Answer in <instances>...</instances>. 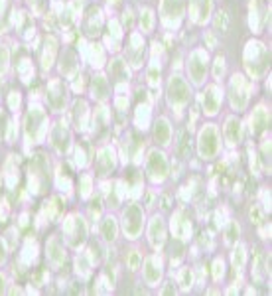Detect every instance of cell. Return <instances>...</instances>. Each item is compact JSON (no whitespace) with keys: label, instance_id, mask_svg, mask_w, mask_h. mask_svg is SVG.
<instances>
[{"label":"cell","instance_id":"6da1fadb","mask_svg":"<svg viewBox=\"0 0 272 296\" xmlns=\"http://www.w3.org/2000/svg\"><path fill=\"white\" fill-rule=\"evenodd\" d=\"M245 62H247V67L251 71V75L258 77L262 75L266 69H268V62H270V53L266 51V48L262 44H249L247 46V53H245Z\"/></svg>","mask_w":272,"mask_h":296},{"label":"cell","instance_id":"7a4b0ae2","mask_svg":"<svg viewBox=\"0 0 272 296\" xmlns=\"http://www.w3.org/2000/svg\"><path fill=\"white\" fill-rule=\"evenodd\" d=\"M49 184V172H48V162L44 156H36L30 162V192L36 196L44 194Z\"/></svg>","mask_w":272,"mask_h":296},{"label":"cell","instance_id":"3957f363","mask_svg":"<svg viewBox=\"0 0 272 296\" xmlns=\"http://www.w3.org/2000/svg\"><path fill=\"white\" fill-rule=\"evenodd\" d=\"M123 227L128 239H136L144 227V212L138 203H130L123 214Z\"/></svg>","mask_w":272,"mask_h":296},{"label":"cell","instance_id":"277c9868","mask_svg":"<svg viewBox=\"0 0 272 296\" xmlns=\"http://www.w3.org/2000/svg\"><path fill=\"white\" fill-rule=\"evenodd\" d=\"M219 152V132L215 125H205L199 132V154L203 160L215 158Z\"/></svg>","mask_w":272,"mask_h":296},{"label":"cell","instance_id":"5b68a950","mask_svg":"<svg viewBox=\"0 0 272 296\" xmlns=\"http://www.w3.org/2000/svg\"><path fill=\"white\" fill-rule=\"evenodd\" d=\"M249 89L251 85L245 81V77L235 75L233 83H231V103L237 111H243L249 103Z\"/></svg>","mask_w":272,"mask_h":296},{"label":"cell","instance_id":"8992f818","mask_svg":"<svg viewBox=\"0 0 272 296\" xmlns=\"http://www.w3.org/2000/svg\"><path fill=\"white\" fill-rule=\"evenodd\" d=\"M65 235H67V241L71 243V247H81L85 243V237H87V225L85 219L79 215H73L67 223H65Z\"/></svg>","mask_w":272,"mask_h":296},{"label":"cell","instance_id":"52a82bcc","mask_svg":"<svg viewBox=\"0 0 272 296\" xmlns=\"http://www.w3.org/2000/svg\"><path fill=\"white\" fill-rule=\"evenodd\" d=\"M168 95H170V103L176 107H184L190 101V89L186 85V81L181 77H172L170 85H168Z\"/></svg>","mask_w":272,"mask_h":296},{"label":"cell","instance_id":"ba28073f","mask_svg":"<svg viewBox=\"0 0 272 296\" xmlns=\"http://www.w3.org/2000/svg\"><path fill=\"white\" fill-rule=\"evenodd\" d=\"M148 174L154 182H164L168 176V162L166 156L158 150H152L148 156Z\"/></svg>","mask_w":272,"mask_h":296},{"label":"cell","instance_id":"9c48e42d","mask_svg":"<svg viewBox=\"0 0 272 296\" xmlns=\"http://www.w3.org/2000/svg\"><path fill=\"white\" fill-rule=\"evenodd\" d=\"M172 231H174V235L177 237V239H181V241H186V239H190V237H192L193 227H192V219L186 214V210H177L174 214V217H172Z\"/></svg>","mask_w":272,"mask_h":296},{"label":"cell","instance_id":"30bf717a","mask_svg":"<svg viewBox=\"0 0 272 296\" xmlns=\"http://www.w3.org/2000/svg\"><path fill=\"white\" fill-rule=\"evenodd\" d=\"M188 69H190V75H192V79H193L195 83H201V81H203L205 71H207V55H205V51L197 49V51L192 53Z\"/></svg>","mask_w":272,"mask_h":296},{"label":"cell","instance_id":"8fae6325","mask_svg":"<svg viewBox=\"0 0 272 296\" xmlns=\"http://www.w3.org/2000/svg\"><path fill=\"white\" fill-rule=\"evenodd\" d=\"M44 125V113L36 107V109H30L28 116H26V136L28 140H36L40 131Z\"/></svg>","mask_w":272,"mask_h":296},{"label":"cell","instance_id":"7c38bea8","mask_svg":"<svg viewBox=\"0 0 272 296\" xmlns=\"http://www.w3.org/2000/svg\"><path fill=\"white\" fill-rule=\"evenodd\" d=\"M162 277V263L158 257H150L146 261V269H144V280L148 286H156Z\"/></svg>","mask_w":272,"mask_h":296},{"label":"cell","instance_id":"4fadbf2b","mask_svg":"<svg viewBox=\"0 0 272 296\" xmlns=\"http://www.w3.org/2000/svg\"><path fill=\"white\" fill-rule=\"evenodd\" d=\"M219 107H221V91H219V87L211 85L203 93V109L207 115H215Z\"/></svg>","mask_w":272,"mask_h":296},{"label":"cell","instance_id":"5bb4252c","mask_svg":"<svg viewBox=\"0 0 272 296\" xmlns=\"http://www.w3.org/2000/svg\"><path fill=\"white\" fill-rule=\"evenodd\" d=\"M48 261L53 266H59L65 261V251H64V245H62V241H59L57 235H53L48 241Z\"/></svg>","mask_w":272,"mask_h":296},{"label":"cell","instance_id":"9a60e30c","mask_svg":"<svg viewBox=\"0 0 272 296\" xmlns=\"http://www.w3.org/2000/svg\"><path fill=\"white\" fill-rule=\"evenodd\" d=\"M166 241V227L162 217H154L150 223V243L152 247H162V243Z\"/></svg>","mask_w":272,"mask_h":296},{"label":"cell","instance_id":"2e32d148","mask_svg":"<svg viewBox=\"0 0 272 296\" xmlns=\"http://www.w3.org/2000/svg\"><path fill=\"white\" fill-rule=\"evenodd\" d=\"M181 0H162V16L166 22H177L181 18Z\"/></svg>","mask_w":272,"mask_h":296},{"label":"cell","instance_id":"e0dca14e","mask_svg":"<svg viewBox=\"0 0 272 296\" xmlns=\"http://www.w3.org/2000/svg\"><path fill=\"white\" fill-rule=\"evenodd\" d=\"M251 129H253V132L255 134H258V132H262L268 125H270V113L264 109V107H258L255 113H253V118H251Z\"/></svg>","mask_w":272,"mask_h":296},{"label":"cell","instance_id":"ac0fdd59","mask_svg":"<svg viewBox=\"0 0 272 296\" xmlns=\"http://www.w3.org/2000/svg\"><path fill=\"white\" fill-rule=\"evenodd\" d=\"M112 170H114V154H112L111 148H105L97 158V172L101 176H109Z\"/></svg>","mask_w":272,"mask_h":296},{"label":"cell","instance_id":"d6986e66","mask_svg":"<svg viewBox=\"0 0 272 296\" xmlns=\"http://www.w3.org/2000/svg\"><path fill=\"white\" fill-rule=\"evenodd\" d=\"M266 275H270V261H268V264H266V257L258 251L256 255H255V264H253V279L255 280H262Z\"/></svg>","mask_w":272,"mask_h":296},{"label":"cell","instance_id":"ffe728a7","mask_svg":"<svg viewBox=\"0 0 272 296\" xmlns=\"http://www.w3.org/2000/svg\"><path fill=\"white\" fill-rule=\"evenodd\" d=\"M48 101L53 109H59L65 103V89L62 83H51L49 91H48Z\"/></svg>","mask_w":272,"mask_h":296},{"label":"cell","instance_id":"44dd1931","mask_svg":"<svg viewBox=\"0 0 272 296\" xmlns=\"http://www.w3.org/2000/svg\"><path fill=\"white\" fill-rule=\"evenodd\" d=\"M192 10L197 22H205L211 10V0H192Z\"/></svg>","mask_w":272,"mask_h":296},{"label":"cell","instance_id":"7402d4cb","mask_svg":"<svg viewBox=\"0 0 272 296\" xmlns=\"http://www.w3.org/2000/svg\"><path fill=\"white\" fill-rule=\"evenodd\" d=\"M225 134H227V140H229L231 144H239V142H240L243 131H240V123L237 121V118H229V121H227Z\"/></svg>","mask_w":272,"mask_h":296},{"label":"cell","instance_id":"603a6c76","mask_svg":"<svg viewBox=\"0 0 272 296\" xmlns=\"http://www.w3.org/2000/svg\"><path fill=\"white\" fill-rule=\"evenodd\" d=\"M53 144L59 152H65L69 148V134L62 125H57V129L53 131Z\"/></svg>","mask_w":272,"mask_h":296},{"label":"cell","instance_id":"cb8c5ba5","mask_svg":"<svg viewBox=\"0 0 272 296\" xmlns=\"http://www.w3.org/2000/svg\"><path fill=\"white\" fill-rule=\"evenodd\" d=\"M170 123L166 121V118H160V121L156 123V131H154V138L160 142V144H168L170 142Z\"/></svg>","mask_w":272,"mask_h":296},{"label":"cell","instance_id":"d4e9b609","mask_svg":"<svg viewBox=\"0 0 272 296\" xmlns=\"http://www.w3.org/2000/svg\"><path fill=\"white\" fill-rule=\"evenodd\" d=\"M245 261H247V249H245V245H237L235 251H233V269H235V273L243 271Z\"/></svg>","mask_w":272,"mask_h":296},{"label":"cell","instance_id":"484cf974","mask_svg":"<svg viewBox=\"0 0 272 296\" xmlns=\"http://www.w3.org/2000/svg\"><path fill=\"white\" fill-rule=\"evenodd\" d=\"M87 26H85V30H87V34H99V30H101V16H99V10L95 8V10H91L89 12V18H87Z\"/></svg>","mask_w":272,"mask_h":296},{"label":"cell","instance_id":"4316f807","mask_svg":"<svg viewBox=\"0 0 272 296\" xmlns=\"http://www.w3.org/2000/svg\"><path fill=\"white\" fill-rule=\"evenodd\" d=\"M184 251H186V247H184V241H181V239H174L170 243V259H172V264H177L179 263V259L184 257Z\"/></svg>","mask_w":272,"mask_h":296},{"label":"cell","instance_id":"83f0119b","mask_svg":"<svg viewBox=\"0 0 272 296\" xmlns=\"http://www.w3.org/2000/svg\"><path fill=\"white\" fill-rule=\"evenodd\" d=\"M111 73L114 77V81H127L128 79V71H127V66L120 62V59H116V62L111 64Z\"/></svg>","mask_w":272,"mask_h":296},{"label":"cell","instance_id":"f1b7e54d","mask_svg":"<svg viewBox=\"0 0 272 296\" xmlns=\"http://www.w3.org/2000/svg\"><path fill=\"white\" fill-rule=\"evenodd\" d=\"M190 154H192V146H190L188 131H184V132H181V136H179V144H177V156L186 160V158H190Z\"/></svg>","mask_w":272,"mask_h":296},{"label":"cell","instance_id":"f546056e","mask_svg":"<svg viewBox=\"0 0 272 296\" xmlns=\"http://www.w3.org/2000/svg\"><path fill=\"white\" fill-rule=\"evenodd\" d=\"M103 235H105L107 241H114V237H116V221H114V217H107L103 221Z\"/></svg>","mask_w":272,"mask_h":296},{"label":"cell","instance_id":"4dcf8cb0","mask_svg":"<svg viewBox=\"0 0 272 296\" xmlns=\"http://www.w3.org/2000/svg\"><path fill=\"white\" fill-rule=\"evenodd\" d=\"M93 93L99 97V99H105L107 93H109V85L105 81V77H95L93 81Z\"/></svg>","mask_w":272,"mask_h":296},{"label":"cell","instance_id":"1f68e13d","mask_svg":"<svg viewBox=\"0 0 272 296\" xmlns=\"http://www.w3.org/2000/svg\"><path fill=\"white\" fill-rule=\"evenodd\" d=\"M192 282H193V271L190 266H184V269L179 271V284L188 290V288H192Z\"/></svg>","mask_w":272,"mask_h":296},{"label":"cell","instance_id":"d6a6232c","mask_svg":"<svg viewBox=\"0 0 272 296\" xmlns=\"http://www.w3.org/2000/svg\"><path fill=\"white\" fill-rule=\"evenodd\" d=\"M239 223L237 221H231L229 223V227H227V231H225V241L229 243V245H233L237 239H239Z\"/></svg>","mask_w":272,"mask_h":296},{"label":"cell","instance_id":"836d02e7","mask_svg":"<svg viewBox=\"0 0 272 296\" xmlns=\"http://www.w3.org/2000/svg\"><path fill=\"white\" fill-rule=\"evenodd\" d=\"M127 264H128V269H130V271H138V266L142 264V257H140V253L130 251V253L127 255Z\"/></svg>","mask_w":272,"mask_h":296},{"label":"cell","instance_id":"e575fe53","mask_svg":"<svg viewBox=\"0 0 272 296\" xmlns=\"http://www.w3.org/2000/svg\"><path fill=\"white\" fill-rule=\"evenodd\" d=\"M223 277H225V261L221 257H217L215 263H213V279L219 282Z\"/></svg>","mask_w":272,"mask_h":296},{"label":"cell","instance_id":"d590c367","mask_svg":"<svg viewBox=\"0 0 272 296\" xmlns=\"http://www.w3.org/2000/svg\"><path fill=\"white\" fill-rule=\"evenodd\" d=\"M85 111H87L85 103H83V101H77V103H75V123H77V129H81V127H83Z\"/></svg>","mask_w":272,"mask_h":296},{"label":"cell","instance_id":"8d00e7d4","mask_svg":"<svg viewBox=\"0 0 272 296\" xmlns=\"http://www.w3.org/2000/svg\"><path fill=\"white\" fill-rule=\"evenodd\" d=\"M249 215H251V221H253L255 225H260V223L264 221V217H262V210H260L258 205H253V207H251V214H249Z\"/></svg>","mask_w":272,"mask_h":296},{"label":"cell","instance_id":"74e56055","mask_svg":"<svg viewBox=\"0 0 272 296\" xmlns=\"http://www.w3.org/2000/svg\"><path fill=\"white\" fill-rule=\"evenodd\" d=\"M260 160H262V166L270 172V142H268V144H266V142L262 144V158H260Z\"/></svg>","mask_w":272,"mask_h":296},{"label":"cell","instance_id":"f35d334b","mask_svg":"<svg viewBox=\"0 0 272 296\" xmlns=\"http://www.w3.org/2000/svg\"><path fill=\"white\" fill-rule=\"evenodd\" d=\"M89 192H91V178L89 176H81V192H79V196L87 197Z\"/></svg>","mask_w":272,"mask_h":296},{"label":"cell","instance_id":"ab89813d","mask_svg":"<svg viewBox=\"0 0 272 296\" xmlns=\"http://www.w3.org/2000/svg\"><path fill=\"white\" fill-rule=\"evenodd\" d=\"M67 59H65V66H62V71L64 73H71L75 69V55L73 53H65Z\"/></svg>","mask_w":272,"mask_h":296},{"label":"cell","instance_id":"60d3db41","mask_svg":"<svg viewBox=\"0 0 272 296\" xmlns=\"http://www.w3.org/2000/svg\"><path fill=\"white\" fill-rule=\"evenodd\" d=\"M101 257H103V253H101V245H99L97 241H95V243H91V259H93L95 263H99Z\"/></svg>","mask_w":272,"mask_h":296},{"label":"cell","instance_id":"b9f144b4","mask_svg":"<svg viewBox=\"0 0 272 296\" xmlns=\"http://www.w3.org/2000/svg\"><path fill=\"white\" fill-rule=\"evenodd\" d=\"M227 26H229V16H227V12H221V14H219V18H217V28H219V30H223V32H225Z\"/></svg>","mask_w":272,"mask_h":296},{"label":"cell","instance_id":"7bdbcfd3","mask_svg":"<svg viewBox=\"0 0 272 296\" xmlns=\"http://www.w3.org/2000/svg\"><path fill=\"white\" fill-rule=\"evenodd\" d=\"M152 28V12L146 10L144 12V30H150Z\"/></svg>","mask_w":272,"mask_h":296},{"label":"cell","instance_id":"ee69618b","mask_svg":"<svg viewBox=\"0 0 272 296\" xmlns=\"http://www.w3.org/2000/svg\"><path fill=\"white\" fill-rule=\"evenodd\" d=\"M170 203H172L170 196H162L160 197V207H162V210H170Z\"/></svg>","mask_w":272,"mask_h":296},{"label":"cell","instance_id":"f6af8a7d","mask_svg":"<svg viewBox=\"0 0 272 296\" xmlns=\"http://www.w3.org/2000/svg\"><path fill=\"white\" fill-rule=\"evenodd\" d=\"M264 192H262V197H264V207L270 212V190L268 188H262Z\"/></svg>","mask_w":272,"mask_h":296},{"label":"cell","instance_id":"bcb514c9","mask_svg":"<svg viewBox=\"0 0 272 296\" xmlns=\"http://www.w3.org/2000/svg\"><path fill=\"white\" fill-rule=\"evenodd\" d=\"M4 261H6V249H4L2 239H0V263H4Z\"/></svg>","mask_w":272,"mask_h":296},{"label":"cell","instance_id":"7dc6e473","mask_svg":"<svg viewBox=\"0 0 272 296\" xmlns=\"http://www.w3.org/2000/svg\"><path fill=\"white\" fill-rule=\"evenodd\" d=\"M176 292V288H172V286H164L162 288V294H174Z\"/></svg>","mask_w":272,"mask_h":296},{"label":"cell","instance_id":"c3c4849f","mask_svg":"<svg viewBox=\"0 0 272 296\" xmlns=\"http://www.w3.org/2000/svg\"><path fill=\"white\" fill-rule=\"evenodd\" d=\"M2 290H4V277L0 275V292H2Z\"/></svg>","mask_w":272,"mask_h":296}]
</instances>
